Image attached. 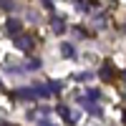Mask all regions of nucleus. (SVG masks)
Returning a JSON list of instances; mask_svg holds the SVG:
<instances>
[{"instance_id": "f257e3e1", "label": "nucleus", "mask_w": 126, "mask_h": 126, "mask_svg": "<svg viewBox=\"0 0 126 126\" xmlns=\"http://www.w3.org/2000/svg\"><path fill=\"white\" fill-rule=\"evenodd\" d=\"M15 46H18L20 50H25V53H30V50L35 48V35H30V33H25V35H15Z\"/></svg>"}, {"instance_id": "9d476101", "label": "nucleus", "mask_w": 126, "mask_h": 126, "mask_svg": "<svg viewBox=\"0 0 126 126\" xmlns=\"http://www.w3.org/2000/svg\"><path fill=\"white\" fill-rule=\"evenodd\" d=\"M0 8H3V10H13L15 3H13V0H0Z\"/></svg>"}, {"instance_id": "20e7f679", "label": "nucleus", "mask_w": 126, "mask_h": 126, "mask_svg": "<svg viewBox=\"0 0 126 126\" xmlns=\"http://www.w3.org/2000/svg\"><path fill=\"white\" fill-rule=\"evenodd\" d=\"M15 98L18 101H35L38 93H35V88H18L15 91Z\"/></svg>"}, {"instance_id": "4468645a", "label": "nucleus", "mask_w": 126, "mask_h": 126, "mask_svg": "<svg viewBox=\"0 0 126 126\" xmlns=\"http://www.w3.org/2000/svg\"><path fill=\"white\" fill-rule=\"evenodd\" d=\"M3 116H5V111H3V109H0V119H3Z\"/></svg>"}, {"instance_id": "39448f33", "label": "nucleus", "mask_w": 126, "mask_h": 126, "mask_svg": "<svg viewBox=\"0 0 126 126\" xmlns=\"http://www.w3.org/2000/svg\"><path fill=\"white\" fill-rule=\"evenodd\" d=\"M78 101H81V106L86 109V111H91V113H93V116H101V113H103V109L98 106L96 101H88V98H78Z\"/></svg>"}, {"instance_id": "f8f14e48", "label": "nucleus", "mask_w": 126, "mask_h": 126, "mask_svg": "<svg viewBox=\"0 0 126 126\" xmlns=\"http://www.w3.org/2000/svg\"><path fill=\"white\" fill-rule=\"evenodd\" d=\"M61 88H63V86H61V83H58V81H53V83H50V86H48V91H56V93H58Z\"/></svg>"}, {"instance_id": "0eeeda50", "label": "nucleus", "mask_w": 126, "mask_h": 126, "mask_svg": "<svg viewBox=\"0 0 126 126\" xmlns=\"http://www.w3.org/2000/svg\"><path fill=\"white\" fill-rule=\"evenodd\" d=\"M61 53L66 58H73V56H76V48H73L71 43H61Z\"/></svg>"}, {"instance_id": "2eb2a0df", "label": "nucleus", "mask_w": 126, "mask_h": 126, "mask_svg": "<svg viewBox=\"0 0 126 126\" xmlns=\"http://www.w3.org/2000/svg\"><path fill=\"white\" fill-rule=\"evenodd\" d=\"M121 78H124V81H126V71H124V73H121Z\"/></svg>"}, {"instance_id": "dca6fc26", "label": "nucleus", "mask_w": 126, "mask_h": 126, "mask_svg": "<svg viewBox=\"0 0 126 126\" xmlns=\"http://www.w3.org/2000/svg\"><path fill=\"white\" fill-rule=\"evenodd\" d=\"M43 3H46V5H50V0H43Z\"/></svg>"}, {"instance_id": "7ed1b4c3", "label": "nucleus", "mask_w": 126, "mask_h": 126, "mask_svg": "<svg viewBox=\"0 0 126 126\" xmlns=\"http://www.w3.org/2000/svg\"><path fill=\"white\" fill-rule=\"evenodd\" d=\"M98 78H101V81H113V78H116V68H113L111 61H103V63H101Z\"/></svg>"}, {"instance_id": "423d86ee", "label": "nucleus", "mask_w": 126, "mask_h": 126, "mask_svg": "<svg viewBox=\"0 0 126 126\" xmlns=\"http://www.w3.org/2000/svg\"><path fill=\"white\" fill-rule=\"evenodd\" d=\"M5 30L10 35H20V20L18 18H8L5 20Z\"/></svg>"}, {"instance_id": "6e6552de", "label": "nucleus", "mask_w": 126, "mask_h": 126, "mask_svg": "<svg viewBox=\"0 0 126 126\" xmlns=\"http://www.w3.org/2000/svg\"><path fill=\"white\" fill-rule=\"evenodd\" d=\"M53 30L56 33H63V30H66V23H63L61 18H53Z\"/></svg>"}, {"instance_id": "9b49d317", "label": "nucleus", "mask_w": 126, "mask_h": 126, "mask_svg": "<svg viewBox=\"0 0 126 126\" xmlns=\"http://www.w3.org/2000/svg\"><path fill=\"white\" fill-rule=\"evenodd\" d=\"M93 76H91V73L88 71H83V73H76V81H91Z\"/></svg>"}, {"instance_id": "f03ea898", "label": "nucleus", "mask_w": 126, "mask_h": 126, "mask_svg": "<svg viewBox=\"0 0 126 126\" xmlns=\"http://www.w3.org/2000/svg\"><path fill=\"white\" fill-rule=\"evenodd\" d=\"M58 116H61L63 121H66L68 126H76V124H78V119H81V116H78V113L73 111V109H68V106H63V103L58 106Z\"/></svg>"}, {"instance_id": "1a4fd4ad", "label": "nucleus", "mask_w": 126, "mask_h": 126, "mask_svg": "<svg viewBox=\"0 0 126 126\" xmlns=\"http://www.w3.org/2000/svg\"><path fill=\"white\" fill-rule=\"evenodd\" d=\"M86 98H88V101H96V98H101V91H98V88H88Z\"/></svg>"}, {"instance_id": "ddd939ff", "label": "nucleus", "mask_w": 126, "mask_h": 126, "mask_svg": "<svg viewBox=\"0 0 126 126\" xmlns=\"http://www.w3.org/2000/svg\"><path fill=\"white\" fill-rule=\"evenodd\" d=\"M121 30H124V33H126V20H124V25H121Z\"/></svg>"}, {"instance_id": "f3484780", "label": "nucleus", "mask_w": 126, "mask_h": 126, "mask_svg": "<svg viewBox=\"0 0 126 126\" xmlns=\"http://www.w3.org/2000/svg\"><path fill=\"white\" fill-rule=\"evenodd\" d=\"M124 124H126V113H124Z\"/></svg>"}]
</instances>
